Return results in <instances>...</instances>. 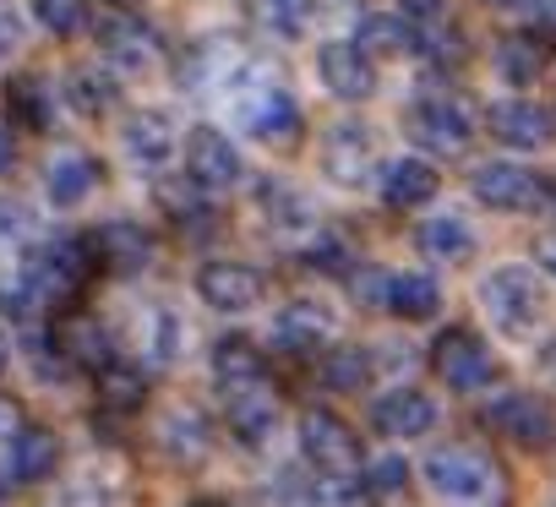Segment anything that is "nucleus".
I'll return each instance as SVG.
<instances>
[{
    "label": "nucleus",
    "instance_id": "obj_30",
    "mask_svg": "<svg viewBox=\"0 0 556 507\" xmlns=\"http://www.w3.org/2000/svg\"><path fill=\"white\" fill-rule=\"evenodd\" d=\"M66 93H72V104H77L83 115H104V110L115 104V83H110L104 72H72V77H66Z\"/></svg>",
    "mask_w": 556,
    "mask_h": 507
},
{
    "label": "nucleus",
    "instance_id": "obj_38",
    "mask_svg": "<svg viewBox=\"0 0 556 507\" xmlns=\"http://www.w3.org/2000/svg\"><path fill=\"white\" fill-rule=\"evenodd\" d=\"M23 50V17L12 0H0V61H12Z\"/></svg>",
    "mask_w": 556,
    "mask_h": 507
},
{
    "label": "nucleus",
    "instance_id": "obj_32",
    "mask_svg": "<svg viewBox=\"0 0 556 507\" xmlns=\"http://www.w3.org/2000/svg\"><path fill=\"white\" fill-rule=\"evenodd\" d=\"M262 207L278 213V229H312V202L295 186H262ZM267 213V218H273Z\"/></svg>",
    "mask_w": 556,
    "mask_h": 507
},
{
    "label": "nucleus",
    "instance_id": "obj_44",
    "mask_svg": "<svg viewBox=\"0 0 556 507\" xmlns=\"http://www.w3.org/2000/svg\"><path fill=\"white\" fill-rule=\"evenodd\" d=\"M17 431H23V409L12 398H0V442H12Z\"/></svg>",
    "mask_w": 556,
    "mask_h": 507
},
{
    "label": "nucleus",
    "instance_id": "obj_46",
    "mask_svg": "<svg viewBox=\"0 0 556 507\" xmlns=\"http://www.w3.org/2000/svg\"><path fill=\"white\" fill-rule=\"evenodd\" d=\"M404 12H415V17H442L447 0H404Z\"/></svg>",
    "mask_w": 556,
    "mask_h": 507
},
{
    "label": "nucleus",
    "instance_id": "obj_21",
    "mask_svg": "<svg viewBox=\"0 0 556 507\" xmlns=\"http://www.w3.org/2000/svg\"><path fill=\"white\" fill-rule=\"evenodd\" d=\"M377 426L388 436H426L437 426V404L420 388H393L388 398H377Z\"/></svg>",
    "mask_w": 556,
    "mask_h": 507
},
{
    "label": "nucleus",
    "instance_id": "obj_27",
    "mask_svg": "<svg viewBox=\"0 0 556 507\" xmlns=\"http://www.w3.org/2000/svg\"><path fill=\"white\" fill-rule=\"evenodd\" d=\"M420 251H426V257H437V263H464L469 251H475V235H469V224L458 213H442V218H431L420 229Z\"/></svg>",
    "mask_w": 556,
    "mask_h": 507
},
{
    "label": "nucleus",
    "instance_id": "obj_33",
    "mask_svg": "<svg viewBox=\"0 0 556 507\" xmlns=\"http://www.w3.org/2000/svg\"><path fill=\"white\" fill-rule=\"evenodd\" d=\"M61 344H66V355L83 360V366H110V339H104L99 322H72V328L61 333Z\"/></svg>",
    "mask_w": 556,
    "mask_h": 507
},
{
    "label": "nucleus",
    "instance_id": "obj_47",
    "mask_svg": "<svg viewBox=\"0 0 556 507\" xmlns=\"http://www.w3.org/2000/svg\"><path fill=\"white\" fill-rule=\"evenodd\" d=\"M534 257H540V268L556 279V240H540V251H534Z\"/></svg>",
    "mask_w": 556,
    "mask_h": 507
},
{
    "label": "nucleus",
    "instance_id": "obj_50",
    "mask_svg": "<svg viewBox=\"0 0 556 507\" xmlns=\"http://www.w3.org/2000/svg\"><path fill=\"white\" fill-rule=\"evenodd\" d=\"M7 360H12V344H7V333H0V371H7Z\"/></svg>",
    "mask_w": 556,
    "mask_h": 507
},
{
    "label": "nucleus",
    "instance_id": "obj_45",
    "mask_svg": "<svg viewBox=\"0 0 556 507\" xmlns=\"http://www.w3.org/2000/svg\"><path fill=\"white\" fill-rule=\"evenodd\" d=\"M17 164V137H12V126L7 121H0V175H7Z\"/></svg>",
    "mask_w": 556,
    "mask_h": 507
},
{
    "label": "nucleus",
    "instance_id": "obj_51",
    "mask_svg": "<svg viewBox=\"0 0 556 507\" xmlns=\"http://www.w3.org/2000/svg\"><path fill=\"white\" fill-rule=\"evenodd\" d=\"M115 7H137V0H115Z\"/></svg>",
    "mask_w": 556,
    "mask_h": 507
},
{
    "label": "nucleus",
    "instance_id": "obj_18",
    "mask_svg": "<svg viewBox=\"0 0 556 507\" xmlns=\"http://www.w3.org/2000/svg\"><path fill=\"white\" fill-rule=\"evenodd\" d=\"M121 142H126V153H131L142 169H164V164L175 159V148H180V137H175L169 115H159V110L131 115V121H126V131H121Z\"/></svg>",
    "mask_w": 556,
    "mask_h": 507
},
{
    "label": "nucleus",
    "instance_id": "obj_11",
    "mask_svg": "<svg viewBox=\"0 0 556 507\" xmlns=\"http://www.w3.org/2000/svg\"><path fill=\"white\" fill-rule=\"evenodd\" d=\"M469 191H475L485 207H496V213H523V207H534V202L545 197V186H540L529 169L507 164V159L480 164V169L469 175Z\"/></svg>",
    "mask_w": 556,
    "mask_h": 507
},
{
    "label": "nucleus",
    "instance_id": "obj_10",
    "mask_svg": "<svg viewBox=\"0 0 556 507\" xmlns=\"http://www.w3.org/2000/svg\"><path fill=\"white\" fill-rule=\"evenodd\" d=\"M240 148L218 131V126H197L191 137H186V175L191 180H202L207 191H224V186H235L240 180Z\"/></svg>",
    "mask_w": 556,
    "mask_h": 507
},
{
    "label": "nucleus",
    "instance_id": "obj_7",
    "mask_svg": "<svg viewBox=\"0 0 556 507\" xmlns=\"http://www.w3.org/2000/svg\"><path fill=\"white\" fill-rule=\"evenodd\" d=\"M235 115H240V126H245L256 142H273V148H290V142L301 137V104L278 88V83L245 93Z\"/></svg>",
    "mask_w": 556,
    "mask_h": 507
},
{
    "label": "nucleus",
    "instance_id": "obj_2",
    "mask_svg": "<svg viewBox=\"0 0 556 507\" xmlns=\"http://www.w3.org/2000/svg\"><path fill=\"white\" fill-rule=\"evenodd\" d=\"M420 474L447 502H485V496H496V464L485 453H475V447H437Z\"/></svg>",
    "mask_w": 556,
    "mask_h": 507
},
{
    "label": "nucleus",
    "instance_id": "obj_49",
    "mask_svg": "<svg viewBox=\"0 0 556 507\" xmlns=\"http://www.w3.org/2000/svg\"><path fill=\"white\" fill-rule=\"evenodd\" d=\"M485 7H507V12H523V7H540V0H485Z\"/></svg>",
    "mask_w": 556,
    "mask_h": 507
},
{
    "label": "nucleus",
    "instance_id": "obj_6",
    "mask_svg": "<svg viewBox=\"0 0 556 507\" xmlns=\"http://www.w3.org/2000/svg\"><path fill=\"white\" fill-rule=\"evenodd\" d=\"M301 453H306V464L317 469V474H355V431L339 420V415H328V409H306L301 415Z\"/></svg>",
    "mask_w": 556,
    "mask_h": 507
},
{
    "label": "nucleus",
    "instance_id": "obj_25",
    "mask_svg": "<svg viewBox=\"0 0 556 507\" xmlns=\"http://www.w3.org/2000/svg\"><path fill=\"white\" fill-rule=\"evenodd\" d=\"M317 17V0H251V23L267 39H306Z\"/></svg>",
    "mask_w": 556,
    "mask_h": 507
},
{
    "label": "nucleus",
    "instance_id": "obj_1",
    "mask_svg": "<svg viewBox=\"0 0 556 507\" xmlns=\"http://www.w3.org/2000/svg\"><path fill=\"white\" fill-rule=\"evenodd\" d=\"M480 306H485V317H491L496 333L529 339V333L540 328V317H545V290H540L534 268L507 263V268H491V274L480 279Z\"/></svg>",
    "mask_w": 556,
    "mask_h": 507
},
{
    "label": "nucleus",
    "instance_id": "obj_19",
    "mask_svg": "<svg viewBox=\"0 0 556 507\" xmlns=\"http://www.w3.org/2000/svg\"><path fill=\"white\" fill-rule=\"evenodd\" d=\"M55 458H61V442L55 431H17L7 442V458H0V474L7 480H50L55 474Z\"/></svg>",
    "mask_w": 556,
    "mask_h": 507
},
{
    "label": "nucleus",
    "instance_id": "obj_22",
    "mask_svg": "<svg viewBox=\"0 0 556 507\" xmlns=\"http://www.w3.org/2000/svg\"><path fill=\"white\" fill-rule=\"evenodd\" d=\"M437 186H442V175L426 159H393L382 169V202L388 207H420V202L437 197Z\"/></svg>",
    "mask_w": 556,
    "mask_h": 507
},
{
    "label": "nucleus",
    "instance_id": "obj_48",
    "mask_svg": "<svg viewBox=\"0 0 556 507\" xmlns=\"http://www.w3.org/2000/svg\"><path fill=\"white\" fill-rule=\"evenodd\" d=\"M540 366H545V377H551V382H556V339H551V344H545V350H540Z\"/></svg>",
    "mask_w": 556,
    "mask_h": 507
},
{
    "label": "nucleus",
    "instance_id": "obj_9",
    "mask_svg": "<svg viewBox=\"0 0 556 507\" xmlns=\"http://www.w3.org/2000/svg\"><path fill=\"white\" fill-rule=\"evenodd\" d=\"M317 72L328 83L333 99H371L377 93V66H371V50L366 45H350V39H333L317 50Z\"/></svg>",
    "mask_w": 556,
    "mask_h": 507
},
{
    "label": "nucleus",
    "instance_id": "obj_43",
    "mask_svg": "<svg viewBox=\"0 0 556 507\" xmlns=\"http://www.w3.org/2000/svg\"><path fill=\"white\" fill-rule=\"evenodd\" d=\"M17 99H23L28 121H34V126H45V104H39V77H23V83H17Z\"/></svg>",
    "mask_w": 556,
    "mask_h": 507
},
{
    "label": "nucleus",
    "instance_id": "obj_8",
    "mask_svg": "<svg viewBox=\"0 0 556 507\" xmlns=\"http://www.w3.org/2000/svg\"><path fill=\"white\" fill-rule=\"evenodd\" d=\"M267 295V279L245 263H202L197 268V301H207L213 312H256Z\"/></svg>",
    "mask_w": 556,
    "mask_h": 507
},
{
    "label": "nucleus",
    "instance_id": "obj_4",
    "mask_svg": "<svg viewBox=\"0 0 556 507\" xmlns=\"http://www.w3.org/2000/svg\"><path fill=\"white\" fill-rule=\"evenodd\" d=\"M83 240H55L45 251H34V257H23V284L34 290V301H66L83 274H88V257H83Z\"/></svg>",
    "mask_w": 556,
    "mask_h": 507
},
{
    "label": "nucleus",
    "instance_id": "obj_5",
    "mask_svg": "<svg viewBox=\"0 0 556 507\" xmlns=\"http://www.w3.org/2000/svg\"><path fill=\"white\" fill-rule=\"evenodd\" d=\"M431 366H437V377H442L453 393H475V388H485V382L496 377L491 350H485L475 333H464V328H453V333H442V339L431 344Z\"/></svg>",
    "mask_w": 556,
    "mask_h": 507
},
{
    "label": "nucleus",
    "instance_id": "obj_24",
    "mask_svg": "<svg viewBox=\"0 0 556 507\" xmlns=\"http://www.w3.org/2000/svg\"><path fill=\"white\" fill-rule=\"evenodd\" d=\"M437 306H442V290H437L431 274H393L388 279V312L393 317L426 322V317H437Z\"/></svg>",
    "mask_w": 556,
    "mask_h": 507
},
{
    "label": "nucleus",
    "instance_id": "obj_35",
    "mask_svg": "<svg viewBox=\"0 0 556 507\" xmlns=\"http://www.w3.org/2000/svg\"><path fill=\"white\" fill-rule=\"evenodd\" d=\"M409 474H415V469H409L404 458H377L371 474H361V480H366V496H399V491L409 485Z\"/></svg>",
    "mask_w": 556,
    "mask_h": 507
},
{
    "label": "nucleus",
    "instance_id": "obj_41",
    "mask_svg": "<svg viewBox=\"0 0 556 507\" xmlns=\"http://www.w3.org/2000/svg\"><path fill=\"white\" fill-rule=\"evenodd\" d=\"M344 257H350V251H344V240H333V235H323L317 245H312V268H344Z\"/></svg>",
    "mask_w": 556,
    "mask_h": 507
},
{
    "label": "nucleus",
    "instance_id": "obj_37",
    "mask_svg": "<svg viewBox=\"0 0 556 507\" xmlns=\"http://www.w3.org/2000/svg\"><path fill=\"white\" fill-rule=\"evenodd\" d=\"M328 382H333V388H361V382H366V355H361V350H339V355L328 360Z\"/></svg>",
    "mask_w": 556,
    "mask_h": 507
},
{
    "label": "nucleus",
    "instance_id": "obj_12",
    "mask_svg": "<svg viewBox=\"0 0 556 507\" xmlns=\"http://www.w3.org/2000/svg\"><path fill=\"white\" fill-rule=\"evenodd\" d=\"M485 426H496V431L513 436L518 447H545V442L556 436V415H551V404L534 398V393H507V398H496V404L485 409Z\"/></svg>",
    "mask_w": 556,
    "mask_h": 507
},
{
    "label": "nucleus",
    "instance_id": "obj_42",
    "mask_svg": "<svg viewBox=\"0 0 556 507\" xmlns=\"http://www.w3.org/2000/svg\"><path fill=\"white\" fill-rule=\"evenodd\" d=\"M17 235H28V207L0 202V240H17Z\"/></svg>",
    "mask_w": 556,
    "mask_h": 507
},
{
    "label": "nucleus",
    "instance_id": "obj_39",
    "mask_svg": "<svg viewBox=\"0 0 556 507\" xmlns=\"http://www.w3.org/2000/svg\"><path fill=\"white\" fill-rule=\"evenodd\" d=\"M388 279H393V274H377V268H361V274H355V295H361L366 306H388Z\"/></svg>",
    "mask_w": 556,
    "mask_h": 507
},
{
    "label": "nucleus",
    "instance_id": "obj_3",
    "mask_svg": "<svg viewBox=\"0 0 556 507\" xmlns=\"http://www.w3.org/2000/svg\"><path fill=\"white\" fill-rule=\"evenodd\" d=\"M409 137H415L426 153H437V159H458V153H469V142H475V115H469L458 99L431 93V99H420V104L409 110Z\"/></svg>",
    "mask_w": 556,
    "mask_h": 507
},
{
    "label": "nucleus",
    "instance_id": "obj_31",
    "mask_svg": "<svg viewBox=\"0 0 556 507\" xmlns=\"http://www.w3.org/2000/svg\"><path fill=\"white\" fill-rule=\"evenodd\" d=\"M34 17L55 34V39H72L88 28V0H34Z\"/></svg>",
    "mask_w": 556,
    "mask_h": 507
},
{
    "label": "nucleus",
    "instance_id": "obj_40",
    "mask_svg": "<svg viewBox=\"0 0 556 507\" xmlns=\"http://www.w3.org/2000/svg\"><path fill=\"white\" fill-rule=\"evenodd\" d=\"M104 388H110V398H115V404H142V388H137V377H131V371L104 366Z\"/></svg>",
    "mask_w": 556,
    "mask_h": 507
},
{
    "label": "nucleus",
    "instance_id": "obj_16",
    "mask_svg": "<svg viewBox=\"0 0 556 507\" xmlns=\"http://www.w3.org/2000/svg\"><path fill=\"white\" fill-rule=\"evenodd\" d=\"M224 404H229V431H235L245 447H262V442L273 436V426H278V398H273V388H267V382L229 388V393H224Z\"/></svg>",
    "mask_w": 556,
    "mask_h": 507
},
{
    "label": "nucleus",
    "instance_id": "obj_26",
    "mask_svg": "<svg viewBox=\"0 0 556 507\" xmlns=\"http://www.w3.org/2000/svg\"><path fill=\"white\" fill-rule=\"evenodd\" d=\"M213 377H218L224 393H229V388H245V382H262V355H256V344H251V339H218V344H213Z\"/></svg>",
    "mask_w": 556,
    "mask_h": 507
},
{
    "label": "nucleus",
    "instance_id": "obj_29",
    "mask_svg": "<svg viewBox=\"0 0 556 507\" xmlns=\"http://www.w3.org/2000/svg\"><path fill=\"white\" fill-rule=\"evenodd\" d=\"M164 442H169L175 458H202V453H207V426H202V415H197V409L164 415Z\"/></svg>",
    "mask_w": 556,
    "mask_h": 507
},
{
    "label": "nucleus",
    "instance_id": "obj_23",
    "mask_svg": "<svg viewBox=\"0 0 556 507\" xmlns=\"http://www.w3.org/2000/svg\"><path fill=\"white\" fill-rule=\"evenodd\" d=\"M93 180H99V164H93L88 153H77V148L55 153V159H50V169H45V191H50V202H55V207L83 202V197L93 191Z\"/></svg>",
    "mask_w": 556,
    "mask_h": 507
},
{
    "label": "nucleus",
    "instance_id": "obj_14",
    "mask_svg": "<svg viewBox=\"0 0 556 507\" xmlns=\"http://www.w3.org/2000/svg\"><path fill=\"white\" fill-rule=\"evenodd\" d=\"M323 169L339 186H361L366 169H371V131L361 121H333L328 137H323Z\"/></svg>",
    "mask_w": 556,
    "mask_h": 507
},
{
    "label": "nucleus",
    "instance_id": "obj_20",
    "mask_svg": "<svg viewBox=\"0 0 556 507\" xmlns=\"http://www.w3.org/2000/svg\"><path fill=\"white\" fill-rule=\"evenodd\" d=\"M93 245H99V257H104L115 274H142V268L153 263V235H148L142 224H131V218L104 224Z\"/></svg>",
    "mask_w": 556,
    "mask_h": 507
},
{
    "label": "nucleus",
    "instance_id": "obj_13",
    "mask_svg": "<svg viewBox=\"0 0 556 507\" xmlns=\"http://www.w3.org/2000/svg\"><path fill=\"white\" fill-rule=\"evenodd\" d=\"M491 137L518 148V153H540L556 137V121L529 99H502V104H491Z\"/></svg>",
    "mask_w": 556,
    "mask_h": 507
},
{
    "label": "nucleus",
    "instance_id": "obj_15",
    "mask_svg": "<svg viewBox=\"0 0 556 507\" xmlns=\"http://www.w3.org/2000/svg\"><path fill=\"white\" fill-rule=\"evenodd\" d=\"M339 333V317L328 312V306H317V301H290L285 312L273 317V344L278 350H323L328 339Z\"/></svg>",
    "mask_w": 556,
    "mask_h": 507
},
{
    "label": "nucleus",
    "instance_id": "obj_34",
    "mask_svg": "<svg viewBox=\"0 0 556 507\" xmlns=\"http://www.w3.org/2000/svg\"><path fill=\"white\" fill-rule=\"evenodd\" d=\"M186 180H191V175H186ZM197 191H207V186H202V180H191L186 191H180V186H159V202L169 207V218H175V224H202L207 202H202Z\"/></svg>",
    "mask_w": 556,
    "mask_h": 507
},
{
    "label": "nucleus",
    "instance_id": "obj_17",
    "mask_svg": "<svg viewBox=\"0 0 556 507\" xmlns=\"http://www.w3.org/2000/svg\"><path fill=\"white\" fill-rule=\"evenodd\" d=\"M99 45H104V55H110L121 72H142V66L159 61V39H153V28H142L137 17H104V23H99Z\"/></svg>",
    "mask_w": 556,
    "mask_h": 507
},
{
    "label": "nucleus",
    "instance_id": "obj_28",
    "mask_svg": "<svg viewBox=\"0 0 556 507\" xmlns=\"http://www.w3.org/2000/svg\"><path fill=\"white\" fill-rule=\"evenodd\" d=\"M355 39H361L366 50H377V55H409V50H420V39L409 34V23H399V17H382V12L361 17Z\"/></svg>",
    "mask_w": 556,
    "mask_h": 507
},
{
    "label": "nucleus",
    "instance_id": "obj_36",
    "mask_svg": "<svg viewBox=\"0 0 556 507\" xmlns=\"http://www.w3.org/2000/svg\"><path fill=\"white\" fill-rule=\"evenodd\" d=\"M502 72H507V83H534V72H540L534 39H507L502 45Z\"/></svg>",
    "mask_w": 556,
    "mask_h": 507
}]
</instances>
